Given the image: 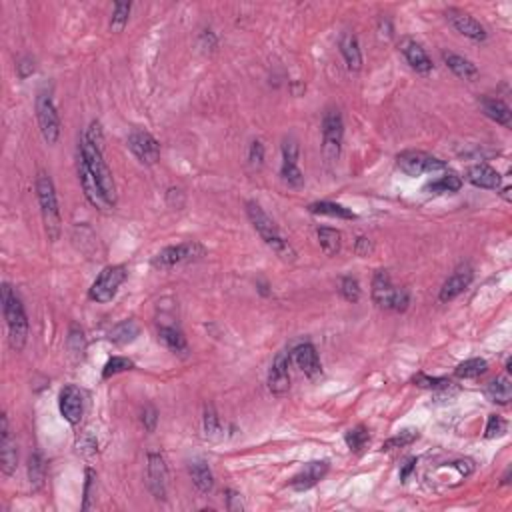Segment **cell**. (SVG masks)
Instances as JSON below:
<instances>
[{"label":"cell","mask_w":512,"mask_h":512,"mask_svg":"<svg viewBox=\"0 0 512 512\" xmlns=\"http://www.w3.org/2000/svg\"><path fill=\"white\" fill-rule=\"evenodd\" d=\"M341 294L346 302H358L361 300V284L352 276H344L341 280Z\"/></svg>","instance_id":"40"},{"label":"cell","mask_w":512,"mask_h":512,"mask_svg":"<svg viewBox=\"0 0 512 512\" xmlns=\"http://www.w3.org/2000/svg\"><path fill=\"white\" fill-rule=\"evenodd\" d=\"M280 176H282V180L289 186H294V188H298V186L304 184V174L298 169V162H282Z\"/></svg>","instance_id":"36"},{"label":"cell","mask_w":512,"mask_h":512,"mask_svg":"<svg viewBox=\"0 0 512 512\" xmlns=\"http://www.w3.org/2000/svg\"><path fill=\"white\" fill-rule=\"evenodd\" d=\"M372 300L376 306L394 310V313H404L411 302V294L406 289H396L392 284L391 274L387 270H378L372 280Z\"/></svg>","instance_id":"5"},{"label":"cell","mask_w":512,"mask_h":512,"mask_svg":"<svg viewBox=\"0 0 512 512\" xmlns=\"http://www.w3.org/2000/svg\"><path fill=\"white\" fill-rule=\"evenodd\" d=\"M93 478H95V472H93V470H86V488H84V511L88 509V498H90V487H93Z\"/></svg>","instance_id":"52"},{"label":"cell","mask_w":512,"mask_h":512,"mask_svg":"<svg viewBox=\"0 0 512 512\" xmlns=\"http://www.w3.org/2000/svg\"><path fill=\"white\" fill-rule=\"evenodd\" d=\"M293 358L296 366L308 376V378H318L322 374V366H320V358H318L317 348L310 342L298 344L293 350Z\"/></svg>","instance_id":"19"},{"label":"cell","mask_w":512,"mask_h":512,"mask_svg":"<svg viewBox=\"0 0 512 512\" xmlns=\"http://www.w3.org/2000/svg\"><path fill=\"white\" fill-rule=\"evenodd\" d=\"M502 435H507V420H504L502 416H496V415L488 416V424H487V430H485V437H487V439H498V437H502Z\"/></svg>","instance_id":"42"},{"label":"cell","mask_w":512,"mask_h":512,"mask_svg":"<svg viewBox=\"0 0 512 512\" xmlns=\"http://www.w3.org/2000/svg\"><path fill=\"white\" fill-rule=\"evenodd\" d=\"M344 440H346V444H348V448H350L352 452H361L366 446V442H368V430H366V426L358 424L356 428L348 430Z\"/></svg>","instance_id":"35"},{"label":"cell","mask_w":512,"mask_h":512,"mask_svg":"<svg viewBox=\"0 0 512 512\" xmlns=\"http://www.w3.org/2000/svg\"><path fill=\"white\" fill-rule=\"evenodd\" d=\"M304 90H306V86H304L302 82H294V84H293V95H294V97H298V95H300V93H304Z\"/></svg>","instance_id":"55"},{"label":"cell","mask_w":512,"mask_h":512,"mask_svg":"<svg viewBox=\"0 0 512 512\" xmlns=\"http://www.w3.org/2000/svg\"><path fill=\"white\" fill-rule=\"evenodd\" d=\"M442 60H444V64L452 71V73L456 74L459 78H463V80H474L476 76H478V69H476V64L474 62H470L468 58H464L461 54H454V52H442Z\"/></svg>","instance_id":"24"},{"label":"cell","mask_w":512,"mask_h":512,"mask_svg":"<svg viewBox=\"0 0 512 512\" xmlns=\"http://www.w3.org/2000/svg\"><path fill=\"white\" fill-rule=\"evenodd\" d=\"M206 254V248L196 241H188V243H180L176 246H167L164 250H160L154 258H152V267L158 270L174 269L180 265H188V263H196Z\"/></svg>","instance_id":"6"},{"label":"cell","mask_w":512,"mask_h":512,"mask_svg":"<svg viewBox=\"0 0 512 512\" xmlns=\"http://www.w3.org/2000/svg\"><path fill=\"white\" fill-rule=\"evenodd\" d=\"M487 361L485 358H468V361H464L461 365L456 366V370H454V374L459 376V378H476V376H480V374H485L487 372Z\"/></svg>","instance_id":"33"},{"label":"cell","mask_w":512,"mask_h":512,"mask_svg":"<svg viewBox=\"0 0 512 512\" xmlns=\"http://www.w3.org/2000/svg\"><path fill=\"white\" fill-rule=\"evenodd\" d=\"M248 160H250V164H252L254 169H260V167H263V162H265V147H263L260 141H254V143L250 145Z\"/></svg>","instance_id":"45"},{"label":"cell","mask_w":512,"mask_h":512,"mask_svg":"<svg viewBox=\"0 0 512 512\" xmlns=\"http://www.w3.org/2000/svg\"><path fill=\"white\" fill-rule=\"evenodd\" d=\"M28 480H30L32 488H36V490L45 483V461L38 452L30 454V459H28Z\"/></svg>","instance_id":"34"},{"label":"cell","mask_w":512,"mask_h":512,"mask_svg":"<svg viewBox=\"0 0 512 512\" xmlns=\"http://www.w3.org/2000/svg\"><path fill=\"white\" fill-rule=\"evenodd\" d=\"M36 198H38L40 215H42V222H45L49 239L58 241V236H60V208H58V200H56L54 182H52L49 172L40 171L36 176Z\"/></svg>","instance_id":"3"},{"label":"cell","mask_w":512,"mask_h":512,"mask_svg":"<svg viewBox=\"0 0 512 512\" xmlns=\"http://www.w3.org/2000/svg\"><path fill=\"white\" fill-rule=\"evenodd\" d=\"M84 138L93 145V147L97 148H104V134H102V126H100V122L93 121L90 122V126H88V130L84 132Z\"/></svg>","instance_id":"43"},{"label":"cell","mask_w":512,"mask_h":512,"mask_svg":"<svg viewBox=\"0 0 512 512\" xmlns=\"http://www.w3.org/2000/svg\"><path fill=\"white\" fill-rule=\"evenodd\" d=\"M308 210L313 215H322V217H337V219H344V220H354L356 215L342 206V204H337V202H328V200H320V202H313L308 206Z\"/></svg>","instance_id":"30"},{"label":"cell","mask_w":512,"mask_h":512,"mask_svg":"<svg viewBox=\"0 0 512 512\" xmlns=\"http://www.w3.org/2000/svg\"><path fill=\"white\" fill-rule=\"evenodd\" d=\"M282 162H298V143L294 138L282 143Z\"/></svg>","instance_id":"46"},{"label":"cell","mask_w":512,"mask_h":512,"mask_svg":"<svg viewBox=\"0 0 512 512\" xmlns=\"http://www.w3.org/2000/svg\"><path fill=\"white\" fill-rule=\"evenodd\" d=\"M36 119L40 126V134L49 145H56L60 136V119L56 112V106L52 102V97L47 93H40L36 97Z\"/></svg>","instance_id":"10"},{"label":"cell","mask_w":512,"mask_h":512,"mask_svg":"<svg viewBox=\"0 0 512 512\" xmlns=\"http://www.w3.org/2000/svg\"><path fill=\"white\" fill-rule=\"evenodd\" d=\"M2 313L8 326V342L14 352H21L28 341V318H26L23 300L10 289V284H2Z\"/></svg>","instance_id":"2"},{"label":"cell","mask_w":512,"mask_h":512,"mask_svg":"<svg viewBox=\"0 0 512 512\" xmlns=\"http://www.w3.org/2000/svg\"><path fill=\"white\" fill-rule=\"evenodd\" d=\"M158 341L162 342L169 350H172L174 354H184L188 350L184 334L176 326H162L158 330Z\"/></svg>","instance_id":"29"},{"label":"cell","mask_w":512,"mask_h":512,"mask_svg":"<svg viewBox=\"0 0 512 512\" xmlns=\"http://www.w3.org/2000/svg\"><path fill=\"white\" fill-rule=\"evenodd\" d=\"M16 463H19L16 442L10 437L8 416L2 415V418H0V468L6 476H10L16 470Z\"/></svg>","instance_id":"16"},{"label":"cell","mask_w":512,"mask_h":512,"mask_svg":"<svg viewBox=\"0 0 512 512\" xmlns=\"http://www.w3.org/2000/svg\"><path fill=\"white\" fill-rule=\"evenodd\" d=\"M509 476H511V468L507 470V474L502 476V485H509Z\"/></svg>","instance_id":"56"},{"label":"cell","mask_w":512,"mask_h":512,"mask_svg":"<svg viewBox=\"0 0 512 512\" xmlns=\"http://www.w3.org/2000/svg\"><path fill=\"white\" fill-rule=\"evenodd\" d=\"M354 250H356V254L358 256H368L372 250H374V246L370 243V239H366V236H358V241L354 244Z\"/></svg>","instance_id":"50"},{"label":"cell","mask_w":512,"mask_h":512,"mask_svg":"<svg viewBox=\"0 0 512 512\" xmlns=\"http://www.w3.org/2000/svg\"><path fill=\"white\" fill-rule=\"evenodd\" d=\"M291 352L282 350L276 354V358L272 361L269 372V389L272 394L276 396H284L291 391Z\"/></svg>","instance_id":"13"},{"label":"cell","mask_w":512,"mask_h":512,"mask_svg":"<svg viewBox=\"0 0 512 512\" xmlns=\"http://www.w3.org/2000/svg\"><path fill=\"white\" fill-rule=\"evenodd\" d=\"M344 138V121L339 108H328L322 119V154L326 162H337Z\"/></svg>","instance_id":"7"},{"label":"cell","mask_w":512,"mask_h":512,"mask_svg":"<svg viewBox=\"0 0 512 512\" xmlns=\"http://www.w3.org/2000/svg\"><path fill=\"white\" fill-rule=\"evenodd\" d=\"M480 108L487 114L490 121H494L496 124H502L504 128L512 126V112L507 102L498 100V98H480Z\"/></svg>","instance_id":"23"},{"label":"cell","mask_w":512,"mask_h":512,"mask_svg":"<svg viewBox=\"0 0 512 512\" xmlns=\"http://www.w3.org/2000/svg\"><path fill=\"white\" fill-rule=\"evenodd\" d=\"M226 502H228V511L232 512H241L244 509L243 500H241V494L232 488L226 490Z\"/></svg>","instance_id":"49"},{"label":"cell","mask_w":512,"mask_h":512,"mask_svg":"<svg viewBox=\"0 0 512 512\" xmlns=\"http://www.w3.org/2000/svg\"><path fill=\"white\" fill-rule=\"evenodd\" d=\"M128 14H130V2H117L112 19H110V30L112 32H122L126 23H128Z\"/></svg>","instance_id":"38"},{"label":"cell","mask_w":512,"mask_h":512,"mask_svg":"<svg viewBox=\"0 0 512 512\" xmlns=\"http://www.w3.org/2000/svg\"><path fill=\"white\" fill-rule=\"evenodd\" d=\"M461 188H463V178L456 172H446L439 180H432L430 184L424 186V191L430 195H446V193L452 195V193H459Z\"/></svg>","instance_id":"28"},{"label":"cell","mask_w":512,"mask_h":512,"mask_svg":"<svg viewBox=\"0 0 512 512\" xmlns=\"http://www.w3.org/2000/svg\"><path fill=\"white\" fill-rule=\"evenodd\" d=\"M246 217L250 220V224L254 226V230L260 234V239L269 244L270 248L284 260V263H294L296 260V250L284 241L278 232V226L274 224V220L263 210V206L258 202H246Z\"/></svg>","instance_id":"1"},{"label":"cell","mask_w":512,"mask_h":512,"mask_svg":"<svg viewBox=\"0 0 512 512\" xmlns=\"http://www.w3.org/2000/svg\"><path fill=\"white\" fill-rule=\"evenodd\" d=\"M80 156L82 160L86 162V167L90 169L95 180L98 182L100 191H102V196L104 200L114 206L117 204V184H114V176H112V171L108 169L104 156H102V150L97 147H93L84 136L80 141Z\"/></svg>","instance_id":"4"},{"label":"cell","mask_w":512,"mask_h":512,"mask_svg":"<svg viewBox=\"0 0 512 512\" xmlns=\"http://www.w3.org/2000/svg\"><path fill=\"white\" fill-rule=\"evenodd\" d=\"M472 276H474V272H472V269H470L468 265L459 267V269L454 270V272L444 280V284H442V289H440L439 294L440 302H450V300H454L459 294H463L464 289H468V284L472 282Z\"/></svg>","instance_id":"17"},{"label":"cell","mask_w":512,"mask_h":512,"mask_svg":"<svg viewBox=\"0 0 512 512\" xmlns=\"http://www.w3.org/2000/svg\"><path fill=\"white\" fill-rule=\"evenodd\" d=\"M413 380H415V385L422 387V389H446L450 385L446 378H430L426 374H416Z\"/></svg>","instance_id":"44"},{"label":"cell","mask_w":512,"mask_h":512,"mask_svg":"<svg viewBox=\"0 0 512 512\" xmlns=\"http://www.w3.org/2000/svg\"><path fill=\"white\" fill-rule=\"evenodd\" d=\"M446 19H448V23L452 25V28H454L456 32H461L466 38H470V40H474V42L487 40V30H485V26L480 25L478 21H474L470 14L463 12V10H459V8H448V10H446Z\"/></svg>","instance_id":"14"},{"label":"cell","mask_w":512,"mask_h":512,"mask_svg":"<svg viewBox=\"0 0 512 512\" xmlns=\"http://www.w3.org/2000/svg\"><path fill=\"white\" fill-rule=\"evenodd\" d=\"M415 464H416V459L406 461V464H404V466H402V470H400V478H402V480H406V478H409V474L415 470Z\"/></svg>","instance_id":"54"},{"label":"cell","mask_w":512,"mask_h":512,"mask_svg":"<svg viewBox=\"0 0 512 512\" xmlns=\"http://www.w3.org/2000/svg\"><path fill=\"white\" fill-rule=\"evenodd\" d=\"M341 52L342 56H344V62H346L348 71L358 73V71L363 69V52H361L358 40H356L354 34H350V32L342 34Z\"/></svg>","instance_id":"25"},{"label":"cell","mask_w":512,"mask_h":512,"mask_svg":"<svg viewBox=\"0 0 512 512\" xmlns=\"http://www.w3.org/2000/svg\"><path fill=\"white\" fill-rule=\"evenodd\" d=\"M69 342H71V346H73L74 342H84V339H82V330H78L76 326H73V328H71V339H69ZM73 350L74 352H80V350H82V344L74 346Z\"/></svg>","instance_id":"51"},{"label":"cell","mask_w":512,"mask_h":512,"mask_svg":"<svg viewBox=\"0 0 512 512\" xmlns=\"http://www.w3.org/2000/svg\"><path fill=\"white\" fill-rule=\"evenodd\" d=\"M396 164L398 169L409 174V176H422V174H430V172L446 171V164L432 156L426 154L422 150H404L396 156Z\"/></svg>","instance_id":"9"},{"label":"cell","mask_w":512,"mask_h":512,"mask_svg":"<svg viewBox=\"0 0 512 512\" xmlns=\"http://www.w3.org/2000/svg\"><path fill=\"white\" fill-rule=\"evenodd\" d=\"M126 274H128L126 267H122V265L106 267V269L98 274L97 280L93 282V287L88 291V298L93 302H98V304L110 302L117 296V293H119L122 282L126 280Z\"/></svg>","instance_id":"8"},{"label":"cell","mask_w":512,"mask_h":512,"mask_svg":"<svg viewBox=\"0 0 512 512\" xmlns=\"http://www.w3.org/2000/svg\"><path fill=\"white\" fill-rule=\"evenodd\" d=\"M188 472H191V478H193L195 487L198 488L202 494L212 492V488H215V476H212V470H210V466L206 464V461H202V459L193 461V463L188 464Z\"/></svg>","instance_id":"26"},{"label":"cell","mask_w":512,"mask_h":512,"mask_svg":"<svg viewBox=\"0 0 512 512\" xmlns=\"http://www.w3.org/2000/svg\"><path fill=\"white\" fill-rule=\"evenodd\" d=\"M400 52L404 54L406 62L415 69L416 73L426 74L432 71V60L430 56L426 54V50L422 49V45H418L413 38H402L400 45H398Z\"/></svg>","instance_id":"20"},{"label":"cell","mask_w":512,"mask_h":512,"mask_svg":"<svg viewBox=\"0 0 512 512\" xmlns=\"http://www.w3.org/2000/svg\"><path fill=\"white\" fill-rule=\"evenodd\" d=\"M141 334V326L134 320H122L121 324H117L110 330V341L114 344H130L136 341V337Z\"/></svg>","instance_id":"31"},{"label":"cell","mask_w":512,"mask_h":512,"mask_svg":"<svg viewBox=\"0 0 512 512\" xmlns=\"http://www.w3.org/2000/svg\"><path fill=\"white\" fill-rule=\"evenodd\" d=\"M156 422H158V413H156V409H154V406H150V404H148L147 409L143 411V424H145V428H147L148 432H154Z\"/></svg>","instance_id":"47"},{"label":"cell","mask_w":512,"mask_h":512,"mask_svg":"<svg viewBox=\"0 0 512 512\" xmlns=\"http://www.w3.org/2000/svg\"><path fill=\"white\" fill-rule=\"evenodd\" d=\"M326 472H328V463L326 461H315V463H308L296 476H294L293 480H291V487L294 490H298V492H302V490H308V488H313L315 485H318L324 476H326Z\"/></svg>","instance_id":"21"},{"label":"cell","mask_w":512,"mask_h":512,"mask_svg":"<svg viewBox=\"0 0 512 512\" xmlns=\"http://www.w3.org/2000/svg\"><path fill=\"white\" fill-rule=\"evenodd\" d=\"M78 178H80V186H82V193L86 196V200L98 208V210H106V208H110V204L104 200V196H102V191H100V186H98V182L95 180V176H93V172L90 169L86 167V162L82 160V156H80V160H78Z\"/></svg>","instance_id":"18"},{"label":"cell","mask_w":512,"mask_h":512,"mask_svg":"<svg viewBox=\"0 0 512 512\" xmlns=\"http://www.w3.org/2000/svg\"><path fill=\"white\" fill-rule=\"evenodd\" d=\"M466 178H468L470 184H474L478 188H487V191H498L500 182H502L498 171H494L488 164H474V167H470L468 172H466Z\"/></svg>","instance_id":"22"},{"label":"cell","mask_w":512,"mask_h":512,"mask_svg":"<svg viewBox=\"0 0 512 512\" xmlns=\"http://www.w3.org/2000/svg\"><path fill=\"white\" fill-rule=\"evenodd\" d=\"M128 148L130 152L138 158V162L147 164V167H152L158 162L160 158V145L158 141L147 132V130H138L134 128L130 134H128Z\"/></svg>","instance_id":"11"},{"label":"cell","mask_w":512,"mask_h":512,"mask_svg":"<svg viewBox=\"0 0 512 512\" xmlns=\"http://www.w3.org/2000/svg\"><path fill=\"white\" fill-rule=\"evenodd\" d=\"M487 396L490 402L507 406L512 398V385L509 376H496L487 385Z\"/></svg>","instance_id":"27"},{"label":"cell","mask_w":512,"mask_h":512,"mask_svg":"<svg viewBox=\"0 0 512 512\" xmlns=\"http://www.w3.org/2000/svg\"><path fill=\"white\" fill-rule=\"evenodd\" d=\"M134 366V363L126 356H112L106 365H104V370H102V378H110V376H117L121 372H126Z\"/></svg>","instance_id":"37"},{"label":"cell","mask_w":512,"mask_h":512,"mask_svg":"<svg viewBox=\"0 0 512 512\" xmlns=\"http://www.w3.org/2000/svg\"><path fill=\"white\" fill-rule=\"evenodd\" d=\"M220 430L222 428H220L219 415L215 413L212 406H206L204 409V432H206V437L208 439H219Z\"/></svg>","instance_id":"41"},{"label":"cell","mask_w":512,"mask_h":512,"mask_svg":"<svg viewBox=\"0 0 512 512\" xmlns=\"http://www.w3.org/2000/svg\"><path fill=\"white\" fill-rule=\"evenodd\" d=\"M16 71H19V76L25 80L28 78L30 74L36 71V64H34V58H30V56H23L21 60H19V64H16Z\"/></svg>","instance_id":"48"},{"label":"cell","mask_w":512,"mask_h":512,"mask_svg":"<svg viewBox=\"0 0 512 512\" xmlns=\"http://www.w3.org/2000/svg\"><path fill=\"white\" fill-rule=\"evenodd\" d=\"M58 409H60V415L64 416L71 424H78L84 415V394H82V391L74 385L64 387L58 396Z\"/></svg>","instance_id":"15"},{"label":"cell","mask_w":512,"mask_h":512,"mask_svg":"<svg viewBox=\"0 0 512 512\" xmlns=\"http://www.w3.org/2000/svg\"><path fill=\"white\" fill-rule=\"evenodd\" d=\"M147 476L148 488H150L152 496L156 500H164L167 498V485H169V470H167L164 459L158 452H148Z\"/></svg>","instance_id":"12"},{"label":"cell","mask_w":512,"mask_h":512,"mask_svg":"<svg viewBox=\"0 0 512 512\" xmlns=\"http://www.w3.org/2000/svg\"><path fill=\"white\" fill-rule=\"evenodd\" d=\"M452 466H454L463 476H468V474L472 472V463H470V461H459V463H454Z\"/></svg>","instance_id":"53"},{"label":"cell","mask_w":512,"mask_h":512,"mask_svg":"<svg viewBox=\"0 0 512 512\" xmlns=\"http://www.w3.org/2000/svg\"><path fill=\"white\" fill-rule=\"evenodd\" d=\"M416 439H418V432H416V430H402V432H398L396 437H392V439L387 440V442L382 444V448H380V450H394V448H404V446L413 444Z\"/></svg>","instance_id":"39"},{"label":"cell","mask_w":512,"mask_h":512,"mask_svg":"<svg viewBox=\"0 0 512 512\" xmlns=\"http://www.w3.org/2000/svg\"><path fill=\"white\" fill-rule=\"evenodd\" d=\"M318 243H320V248L324 250L326 256H337L341 252V232L334 230V228H328V226H322L318 228L317 232Z\"/></svg>","instance_id":"32"}]
</instances>
